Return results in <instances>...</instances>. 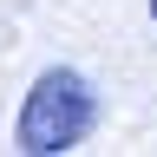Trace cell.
<instances>
[{
	"label": "cell",
	"instance_id": "6da1fadb",
	"mask_svg": "<svg viewBox=\"0 0 157 157\" xmlns=\"http://www.w3.org/2000/svg\"><path fill=\"white\" fill-rule=\"evenodd\" d=\"M92 118H98L92 85L72 66H52V72H39V85L26 92V105H20L13 144L20 151H39V157H46V151H78L85 131H92Z\"/></svg>",
	"mask_w": 157,
	"mask_h": 157
},
{
	"label": "cell",
	"instance_id": "7a4b0ae2",
	"mask_svg": "<svg viewBox=\"0 0 157 157\" xmlns=\"http://www.w3.org/2000/svg\"><path fill=\"white\" fill-rule=\"evenodd\" d=\"M151 20H157V0H151Z\"/></svg>",
	"mask_w": 157,
	"mask_h": 157
}]
</instances>
